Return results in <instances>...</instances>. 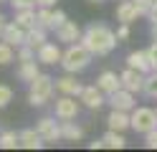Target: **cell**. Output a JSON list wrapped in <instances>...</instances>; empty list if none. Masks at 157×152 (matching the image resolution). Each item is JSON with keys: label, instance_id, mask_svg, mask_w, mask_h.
Instances as JSON below:
<instances>
[{"label": "cell", "instance_id": "cell-8", "mask_svg": "<svg viewBox=\"0 0 157 152\" xmlns=\"http://www.w3.org/2000/svg\"><path fill=\"white\" fill-rule=\"evenodd\" d=\"M119 79H122V86H124L127 91H132V94H140V91H144V74H142V71L127 66L122 74H119Z\"/></svg>", "mask_w": 157, "mask_h": 152}, {"label": "cell", "instance_id": "cell-29", "mask_svg": "<svg viewBox=\"0 0 157 152\" xmlns=\"http://www.w3.org/2000/svg\"><path fill=\"white\" fill-rule=\"evenodd\" d=\"M13 5V10H28V8H38L36 0H8Z\"/></svg>", "mask_w": 157, "mask_h": 152}, {"label": "cell", "instance_id": "cell-11", "mask_svg": "<svg viewBox=\"0 0 157 152\" xmlns=\"http://www.w3.org/2000/svg\"><path fill=\"white\" fill-rule=\"evenodd\" d=\"M81 36H84V30L78 28L74 20H66L61 28H56V38L61 41V43H66V46L76 43V41H81Z\"/></svg>", "mask_w": 157, "mask_h": 152}, {"label": "cell", "instance_id": "cell-22", "mask_svg": "<svg viewBox=\"0 0 157 152\" xmlns=\"http://www.w3.org/2000/svg\"><path fill=\"white\" fill-rule=\"evenodd\" d=\"M101 139H104V147H109V150H124L127 147L124 134H122V132H114V129H109Z\"/></svg>", "mask_w": 157, "mask_h": 152}, {"label": "cell", "instance_id": "cell-30", "mask_svg": "<svg viewBox=\"0 0 157 152\" xmlns=\"http://www.w3.org/2000/svg\"><path fill=\"white\" fill-rule=\"evenodd\" d=\"M134 5H137V10H140V15H144V18H147L155 3H152V0H134Z\"/></svg>", "mask_w": 157, "mask_h": 152}, {"label": "cell", "instance_id": "cell-31", "mask_svg": "<svg viewBox=\"0 0 157 152\" xmlns=\"http://www.w3.org/2000/svg\"><path fill=\"white\" fill-rule=\"evenodd\" d=\"M144 145L150 147V150H157V129H152V132H147V134H144Z\"/></svg>", "mask_w": 157, "mask_h": 152}, {"label": "cell", "instance_id": "cell-18", "mask_svg": "<svg viewBox=\"0 0 157 152\" xmlns=\"http://www.w3.org/2000/svg\"><path fill=\"white\" fill-rule=\"evenodd\" d=\"M18 134H21V147L23 150H41L46 145V139L38 134V129H23Z\"/></svg>", "mask_w": 157, "mask_h": 152}, {"label": "cell", "instance_id": "cell-25", "mask_svg": "<svg viewBox=\"0 0 157 152\" xmlns=\"http://www.w3.org/2000/svg\"><path fill=\"white\" fill-rule=\"evenodd\" d=\"M0 147H3V150H15V147H21V134H15L13 129L0 132Z\"/></svg>", "mask_w": 157, "mask_h": 152}, {"label": "cell", "instance_id": "cell-16", "mask_svg": "<svg viewBox=\"0 0 157 152\" xmlns=\"http://www.w3.org/2000/svg\"><path fill=\"white\" fill-rule=\"evenodd\" d=\"M127 66L129 68H137L142 71V74H152V64H150V56H147V51H132L129 56H127Z\"/></svg>", "mask_w": 157, "mask_h": 152}, {"label": "cell", "instance_id": "cell-13", "mask_svg": "<svg viewBox=\"0 0 157 152\" xmlns=\"http://www.w3.org/2000/svg\"><path fill=\"white\" fill-rule=\"evenodd\" d=\"M106 127L114 129V132L132 129V114H129V111H122V109H112L109 117H106Z\"/></svg>", "mask_w": 157, "mask_h": 152}, {"label": "cell", "instance_id": "cell-17", "mask_svg": "<svg viewBox=\"0 0 157 152\" xmlns=\"http://www.w3.org/2000/svg\"><path fill=\"white\" fill-rule=\"evenodd\" d=\"M96 86H99L104 94L109 96V94H114L117 89H122V79L117 76L114 71H101V74H99V79H96Z\"/></svg>", "mask_w": 157, "mask_h": 152}, {"label": "cell", "instance_id": "cell-38", "mask_svg": "<svg viewBox=\"0 0 157 152\" xmlns=\"http://www.w3.org/2000/svg\"><path fill=\"white\" fill-rule=\"evenodd\" d=\"M89 3H94V5H99V3H104V0H89Z\"/></svg>", "mask_w": 157, "mask_h": 152}, {"label": "cell", "instance_id": "cell-24", "mask_svg": "<svg viewBox=\"0 0 157 152\" xmlns=\"http://www.w3.org/2000/svg\"><path fill=\"white\" fill-rule=\"evenodd\" d=\"M36 18H38V25L46 28V30H56L53 23V8H38L36 10Z\"/></svg>", "mask_w": 157, "mask_h": 152}, {"label": "cell", "instance_id": "cell-1", "mask_svg": "<svg viewBox=\"0 0 157 152\" xmlns=\"http://www.w3.org/2000/svg\"><path fill=\"white\" fill-rule=\"evenodd\" d=\"M81 43L89 48L94 56H109L112 51L117 48L119 38H117V33H114L109 25H104V23H91L89 28L84 30Z\"/></svg>", "mask_w": 157, "mask_h": 152}, {"label": "cell", "instance_id": "cell-34", "mask_svg": "<svg viewBox=\"0 0 157 152\" xmlns=\"http://www.w3.org/2000/svg\"><path fill=\"white\" fill-rule=\"evenodd\" d=\"M56 3H58V0H36V5H38V8H53Z\"/></svg>", "mask_w": 157, "mask_h": 152}, {"label": "cell", "instance_id": "cell-2", "mask_svg": "<svg viewBox=\"0 0 157 152\" xmlns=\"http://www.w3.org/2000/svg\"><path fill=\"white\" fill-rule=\"evenodd\" d=\"M91 58H94V53H91V51L81 43V41H78V43H71V46L63 51L61 66H63L66 74H81V71L89 68Z\"/></svg>", "mask_w": 157, "mask_h": 152}, {"label": "cell", "instance_id": "cell-4", "mask_svg": "<svg viewBox=\"0 0 157 152\" xmlns=\"http://www.w3.org/2000/svg\"><path fill=\"white\" fill-rule=\"evenodd\" d=\"M132 129L137 134H147V132L157 129V111L150 107H134L132 111Z\"/></svg>", "mask_w": 157, "mask_h": 152}, {"label": "cell", "instance_id": "cell-33", "mask_svg": "<svg viewBox=\"0 0 157 152\" xmlns=\"http://www.w3.org/2000/svg\"><path fill=\"white\" fill-rule=\"evenodd\" d=\"M147 56H150L152 71H157V46H155V43H152V48H147Z\"/></svg>", "mask_w": 157, "mask_h": 152}, {"label": "cell", "instance_id": "cell-36", "mask_svg": "<svg viewBox=\"0 0 157 152\" xmlns=\"http://www.w3.org/2000/svg\"><path fill=\"white\" fill-rule=\"evenodd\" d=\"M104 147V139H94V142H89V150H101Z\"/></svg>", "mask_w": 157, "mask_h": 152}, {"label": "cell", "instance_id": "cell-27", "mask_svg": "<svg viewBox=\"0 0 157 152\" xmlns=\"http://www.w3.org/2000/svg\"><path fill=\"white\" fill-rule=\"evenodd\" d=\"M144 94L157 99V71H152V74L144 76Z\"/></svg>", "mask_w": 157, "mask_h": 152}, {"label": "cell", "instance_id": "cell-28", "mask_svg": "<svg viewBox=\"0 0 157 152\" xmlns=\"http://www.w3.org/2000/svg\"><path fill=\"white\" fill-rule=\"evenodd\" d=\"M13 101V89L8 84H0V109H5Z\"/></svg>", "mask_w": 157, "mask_h": 152}, {"label": "cell", "instance_id": "cell-9", "mask_svg": "<svg viewBox=\"0 0 157 152\" xmlns=\"http://www.w3.org/2000/svg\"><path fill=\"white\" fill-rule=\"evenodd\" d=\"M106 101L112 104V109H122V111H132V109L137 107L134 94H132V91H127L124 86H122V89H117L114 94H109V96H106Z\"/></svg>", "mask_w": 157, "mask_h": 152}, {"label": "cell", "instance_id": "cell-7", "mask_svg": "<svg viewBox=\"0 0 157 152\" xmlns=\"http://www.w3.org/2000/svg\"><path fill=\"white\" fill-rule=\"evenodd\" d=\"M78 101H81L86 109L99 111V109L106 104V94H104L99 86H84V91H81V96H78Z\"/></svg>", "mask_w": 157, "mask_h": 152}, {"label": "cell", "instance_id": "cell-21", "mask_svg": "<svg viewBox=\"0 0 157 152\" xmlns=\"http://www.w3.org/2000/svg\"><path fill=\"white\" fill-rule=\"evenodd\" d=\"M15 23L31 30L33 25H38V18H36V8H28V10H15Z\"/></svg>", "mask_w": 157, "mask_h": 152}, {"label": "cell", "instance_id": "cell-5", "mask_svg": "<svg viewBox=\"0 0 157 152\" xmlns=\"http://www.w3.org/2000/svg\"><path fill=\"white\" fill-rule=\"evenodd\" d=\"M78 96H68V94H61L53 104V114L56 119H76L78 111H81V104L76 101Z\"/></svg>", "mask_w": 157, "mask_h": 152}, {"label": "cell", "instance_id": "cell-15", "mask_svg": "<svg viewBox=\"0 0 157 152\" xmlns=\"http://www.w3.org/2000/svg\"><path fill=\"white\" fill-rule=\"evenodd\" d=\"M56 91H58V94H68V96H81L84 86L76 81V76L66 74V76H61V79H56Z\"/></svg>", "mask_w": 157, "mask_h": 152}, {"label": "cell", "instance_id": "cell-19", "mask_svg": "<svg viewBox=\"0 0 157 152\" xmlns=\"http://www.w3.org/2000/svg\"><path fill=\"white\" fill-rule=\"evenodd\" d=\"M61 137L66 142H78L84 137V129L78 127L74 119H61Z\"/></svg>", "mask_w": 157, "mask_h": 152}, {"label": "cell", "instance_id": "cell-32", "mask_svg": "<svg viewBox=\"0 0 157 152\" xmlns=\"http://www.w3.org/2000/svg\"><path fill=\"white\" fill-rule=\"evenodd\" d=\"M117 38H119V41L129 38V23H119V28H117Z\"/></svg>", "mask_w": 157, "mask_h": 152}, {"label": "cell", "instance_id": "cell-37", "mask_svg": "<svg viewBox=\"0 0 157 152\" xmlns=\"http://www.w3.org/2000/svg\"><path fill=\"white\" fill-rule=\"evenodd\" d=\"M5 25H8V20H5V15L0 13V36H3V30H5Z\"/></svg>", "mask_w": 157, "mask_h": 152}, {"label": "cell", "instance_id": "cell-10", "mask_svg": "<svg viewBox=\"0 0 157 152\" xmlns=\"http://www.w3.org/2000/svg\"><path fill=\"white\" fill-rule=\"evenodd\" d=\"M36 58H38V64H46V66H56V64H61V58H63V51L58 48L56 43H46L36 51Z\"/></svg>", "mask_w": 157, "mask_h": 152}, {"label": "cell", "instance_id": "cell-12", "mask_svg": "<svg viewBox=\"0 0 157 152\" xmlns=\"http://www.w3.org/2000/svg\"><path fill=\"white\" fill-rule=\"evenodd\" d=\"M114 18L119 20V23H134L137 18H142L140 15V10H137V5H134V0H119V5H117V10H114Z\"/></svg>", "mask_w": 157, "mask_h": 152}, {"label": "cell", "instance_id": "cell-39", "mask_svg": "<svg viewBox=\"0 0 157 152\" xmlns=\"http://www.w3.org/2000/svg\"><path fill=\"white\" fill-rule=\"evenodd\" d=\"M3 3H8V0H0V5H3Z\"/></svg>", "mask_w": 157, "mask_h": 152}, {"label": "cell", "instance_id": "cell-20", "mask_svg": "<svg viewBox=\"0 0 157 152\" xmlns=\"http://www.w3.org/2000/svg\"><path fill=\"white\" fill-rule=\"evenodd\" d=\"M38 74H41V71H38V58L36 61H21V66H18V79L21 81L31 84V81H36Z\"/></svg>", "mask_w": 157, "mask_h": 152}, {"label": "cell", "instance_id": "cell-23", "mask_svg": "<svg viewBox=\"0 0 157 152\" xmlns=\"http://www.w3.org/2000/svg\"><path fill=\"white\" fill-rule=\"evenodd\" d=\"M25 43L28 46H33L36 51L41 48L43 43H46V28H41V25H33L31 30H28V36H25Z\"/></svg>", "mask_w": 157, "mask_h": 152}, {"label": "cell", "instance_id": "cell-14", "mask_svg": "<svg viewBox=\"0 0 157 152\" xmlns=\"http://www.w3.org/2000/svg\"><path fill=\"white\" fill-rule=\"evenodd\" d=\"M25 36H28V30H25V28H21V25L15 23V20H10V23L5 25V30H3V36H0V38L8 41L10 46H15V48H18V46H23V43H25Z\"/></svg>", "mask_w": 157, "mask_h": 152}, {"label": "cell", "instance_id": "cell-41", "mask_svg": "<svg viewBox=\"0 0 157 152\" xmlns=\"http://www.w3.org/2000/svg\"><path fill=\"white\" fill-rule=\"evenodd\" d=\"M155 111H157V109H155Z\"/></svg>", "mask_w": 157, "mask_h": 152}, {"label": "cell", "instance_id": "cell-40", "mask_svg": "<svg viewBox=\"0 0 157 152\" xmlns=\"http://www.w3.org/2000/svg\"><path fill=\"white\" fill-rule=\"evenodd\" d=\"M152 3H157V0H152Z\"/></svg>", "mask_w": 157, "mask_h": 152}, {"label": "cell", "instance_id": "cell-6", "mask_svg": "<svg viewBox=\"0 0 157 152\" xmlns=\"http://www.w3.org/2000/svg\"><path fill=\"white\" fill-rule=\"evenodd\" d=\"M36 129H38V134H41L46 142L63 139V137H61V119L56 122V114H53V117H41V119L36 122Z\"/></svg>", "mask_w": 157, "mask_h": 152}, {"label": "cell", "instance_id": "cell-26", "mask_svg": "<svg viewBox=\"0 0 157 152\" xmlns=\"http://www.w3.org/2000/svg\"><path fill=\"white\" fill-rule=\"evenodd\" d=\"M13 48H15V46H10L8 41H3V38H0V66H8V64H10V61L18 56Z\"/></svg>", "mask_w": 157, "mask_h": 152}, {"label": "cell", "instance_id": "cell-3", "mask_svg": "<svg viewBox=\"0 0 157 152\" xmlns=\"http://www.w3.org/2000/svg\"><path fill=\"white\" fill-rule=\"evenodd\" d=\"M56 91V79L48 74H38L36 81L28 84V104L31 107H43Z\"/></svg>", "mask_w": 157, "mask_h": 152}, {"label": "cell", "instance_id": "cell-35", "mask_svg": "<svg viewBox=\"0 0 157 152\" xmlns=\"http://www.w3.org/2000/svg\"><path fill=\"white\" fill-rule=\"evenodd\" d=\"M147 18H150V23H152V25H157V3L152 5V10H150V15H147Z\"/></svg>", "mask_w": 157, "mask_h": 152}]
</instances>
